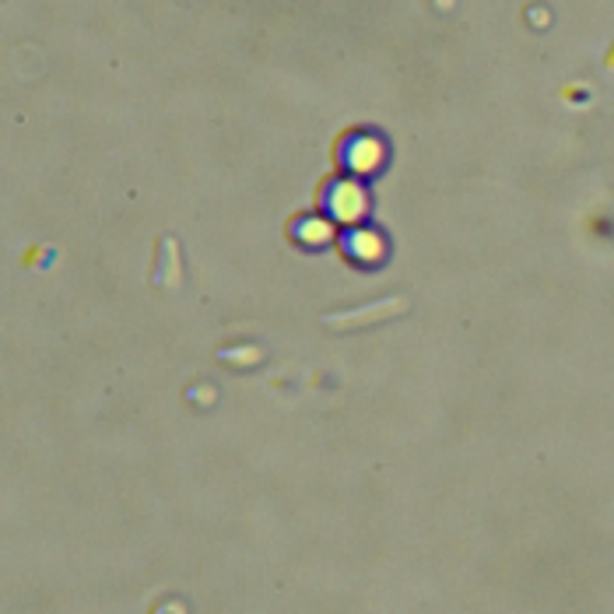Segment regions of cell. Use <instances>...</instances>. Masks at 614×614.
I'll return each mask as SVG.
<instances>
[{
  "instance_id": "obj_1",
  "label": "cell",
  "mask_w": 614,
  "mask_h": 614,
  "mask_svg": "<svg viewBox=\"0 0 614 614\" xmlns=\"http://www.w3.org/2000/svg\"><path fill=\"white\" fill-rule=\"evenodd\" d=\"M317 212H323L337 229H355V225H366L372 212V197L362 179L331 172L317 190Z\"/></svg>"
},
{
  "instance_id": "obj_2",
  "label": "cell",
  "mask_w": 614,
  "mask_h": 614,
  "mask_svg": "<svg viewBox=\"0 0 614 614\" xmlns=\"http://www.w3.org/2000/svg\"><path fill=\"white\" fill-rule=\"evenodd\" d=\"M386 158H391V148H386V138L380 130H369V127H351L344 130L337 144H334V166L344 176H355V179H372L380 176Z\"/></svg>"
},
{
  "instance_id": "obj_3",
  "label": "cell",
  "mask_w": 614,
  "mask_h": 614,
  "mask_svg": "<svg viewBox=\"0 0 614 614\" xmlns=\"http://www.w3.org/2000/svg\"><path fill=\"white\" fill-rule=\"evenodd\" d=\"M337 250L341 257L348 260L351 267H362V271H376V267L386 264V235L376 229V225H355V229H341L337 235Z\"/></svg>"
},
{
  "instance_id": "obj_4",
  "label": "cell",
  "mask_w": 614,
  "mask_h": 614,
  "mask_svg": "<svg viewBox=\"0 0 614 614\" xmlns=\"http://www.w3.org/2000/svg\"><path fill=\"white\" fill-rule=\"evenodd\" d=\"M337 235H341V229L323 212H306V215H295L289 221V239H292V246H298V250L337 246Z\"/></svg>"
}]
</instances>
